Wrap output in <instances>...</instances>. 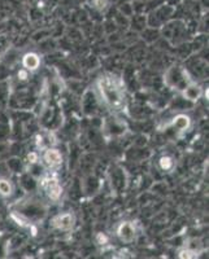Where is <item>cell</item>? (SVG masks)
Wrapping results in <instances>:
<instances>
[{
    "label": "cell",
    "instance_id": "obj_1",
    "mask_svg": "<svg viewBox=\"0 0 209 259\" xmlns=\"http://www.w3.org/2000/svg\"><path fill=\"white\" fill-rule=\"evenodd\" d=\"M97 91L101 101L112 110L124 109L126 104V96H125L124 85L118 82L117 78L113 75H104L99 78L96 82Z\"/></svg>",
    "mask_w": 209,
    "mask_h": 259
},
{
    "label": "cell",
    "instance_id": "obj_2",
    "mask_svg": "<svg viewBox=\"0 0 209 259\" xmlns=\"http://www.w3.org/2000/svg\"><path fill=\"white\" fill-rule=\"evenodd\" d=\"M17 217L21 219L26 221L27 223H36V222H41L45 219L46 214H47V209L45 205L38 200H26V201H18L16 210L13 211Z\"/></svg>",
    "mask_w": 209,
    "mask_h": 259
},
{
    "label": "cell",
    "instance_id": "obj_3",
    "mask_svg": "<svg viewBox=\"0 0 209 259\" xmlns=\"http://www.w3.org/2000/svg\"><path fill=\"white\" fill-rule=\"evenodd\" d=\"M164 82L166 87L177 91H182L186 85L191 82L190 75L185 68L180 66V65H173L168 70L165 71L164 75Z\"/></svg>",
    "mask_w": 209,
    "mask_h": 259
},
{
    "label": "cell",
    "instance_id": "obj_4",
    "mask_svg": "<svg viewBox=\"0 0 209 259\" xmlns=\"http://www.w3.org/2000/svg\"><path fill=\"white\" fill-rule=\"evenodd\" d=\"M164 38L168 39L171 45L178 46L186 40L185 35L187 34L185 21L182 20H170L166 24L160 27Z\"/></svg>",
    "mask_w": 209,
    "mask_h": 259
},
{
    "label": "cell",
    "instance_id": "obj_5",
    "mask_svg": "<svg viewBox=\"0 0 209 259\" xmlns=\"http://www.w3.org/2000/svg\"><path fill=\"white\" fill-rule=\"evenodd\" d=\"M176 13V7L170 4H160L159 7H155L150 12L147 17V26L153 29H160L162 25H165L168 21L173 20V16Z\"/></svg>",
    "mask_w": 209,
    "mask_h": 259
},
{
    "label": "cell",
    "instance_id": "obj_6",
    "mask_svg": "<svg viewBox=\"0 0 209 259\" xmlns=\"http://www.w3.org/2000/svg\"><path fill=\"white\" fill-rule=\"evenodd\" d=\"M39 188L45 192V194L51 201H59L62 196V187L56 177H43L39 180Z\"/></svg>",
    "mask_w": 209,
    "mask_h": 259
},
{
    "label": "cell",
    "instance_id": "obj_7",
    "mask_svg": "<svg viewBox=\"0 0 209 259\" xmlns=\"http://www.w3.org/2000/svg\"><path fill=\"white\" fill-rule=\"evenodd\" d=\"M116 236L121 242L131 244L136 239V226L134 222H122L116 228Z\"/></svg>",
    "mask_w": 209,
    "mask_h": 259
},
{
    "label": "cell",
    "instance_id": "obj_8",
    "mask_svg": "<svg viewBox=\"0 0 209 259\" xmlns=\"http://www.w3.org/2000/svg\"><path fill=\"white\" fill-rule=\"evenodd\" d=\"M74 224H76V217L71 211L60 212V214L55 215L51 221V226L61 232H68V231L73 230Z\"/></svg>",
    "mask_w": 209,
    "mask_h": 259
},
{
    "label": "cell",
    "instance_id": "obj_9",
    "mask_svg": "<svg viewBox=\"0 0 209 259\" xmlns=\"http://www.w3.org/2000/svg\"><path fill=\"white\" fill-rule=\"evenodd\" d=\"M41 159L43 165L48 168H57L62 165V154L56 148H45L42 152Z\"/></svg>",
    "mask_w": 209,
    "mask_h": 259
},
{
    "label": "cell",
    "instance_id": "obj_10",
    "mask_svg": "<svg viewBox=\"0 0 209 259\" xmlns=\"http://www.w3.org/2000/svg\"><path fill=\"white\" fill-rule=\"evenodd\" d=\"M21 64H22V68L25 70H27L29 73H34L41 68V56L37 52H27L21 59Z\"/></svg>",
    "mask_w": 209,
    "mask_h": 259
},
{
    "label": "cell",
    "instance_id": "obj_11",
    "mask_svg": "<svg viewBox=\"0 0 209 259\" xmlns=\"http://www.w3.org/2000/svg\"><path fill=\"white\" fill-rule=\"evenodd\" d=\"M181 92H182V97L185 99V100L194 104L201 97V95H203V89H201L200 85L197 84V83L192 82L191 80V82L186 85L185 89H183Z\"/></svg>",
    "mask_w": 209,
    "mask_h": 259
},
{
    "label": "cell",
    "instance_id": "obj_12",
    "mask_svg": "<svg viewBox=\"0 0 209 259\" xmlns=\"http://www.w3.org/2000/svg\"><path fill=\"white\" fill-rule=\"evenodd\" d=\"M83 112L87 115H94L97 112V108H99V100L96 99L92 92H86L85 96H83Z\"/></svg>",
    "mask_w": 209,
    "mask_h": 259
},
{
    "label": "cell",
    "instance_id": "obj_13",
    "mask_svg": "<svg viewBox=\"0 0 209 259\" xmlns=\"http://www.w3.org/2000/svg\"><path fill=\"white\" fill-rule=\"evenodd\" d=\"M170 124L178 133H185V131H187L191 127V118L189 115L183 114V113H180V114H177L173 118Z\"/></svg>",
    "mask_w": 209,
    "mask_h": 259
},
{
    "label": "cell",
    "instance_id": "obj_14",
    "mask_svg": "<svg viewBox=\"0 0 209 259\" xmlns=\"http://www.w3.org/2000/svg\"><path fill=\"white\" fill-rule=\"evenodd\" d=\"M13 192H15V187H13L12 182L7 177H0V197H11Z\"/></svg>",
    "mask_w": 209,
    "mask_h": 259
},
{
    "label": "cell",
    "instance_id": "obj_15",
    "mask_svg": "<svg viewBox=\"0 0 209 259\" xmlns=\"http://www.w3.org/2000/svg\"><path fill=\"white\" fill-rule=\"evenodd\" d=\"M157 166H159L160 170L164 171V172H170V171H173L174 167H176V161H174L173 157L169 156V154H164V156L160 157L159 161H157Z\"/></svg>",
    "mask_w": 209,
    "mask_h": 259
},
{
    "label": "cell",
    "instance_id": "obj_16",
    "mask_svg": "<svg viewBox=\"0 0 209 259\" xmlns=\"http://www.w3.org/2000/svg\"><path fill=\"white\" fill-rule=\"evenodd\" d=\"M106 130H108V133L113 136H118V135H122V134H125L124 123L120 121H117V119H113V118L111 119V121H108Z\"/></svg>",
    "mask_w": 209,
    "mask_h": 259
},
{
    "label": "cell",
    "instance_id": "obj_17",
    "mask_svg": "<svg viewBox=\"0 0 209 259\" xmlns=\"http://www.w3.org/2000/svg\"><path fill=\"white\" fill-rule=\"evenodd\" d=\"M21 187L26 192H31L37 189L38 182H37V179L31 174H24L21 177Z\"/></svg>",
    "mask_w": 209,
    "mask_h": 259
},
{
    "label": "cell",
    "instance_id": "obj_18",
    "mask_svg": "<svg viewBox=\"0 0 209 259\" xmlns=\"http://www.w3.org/2000/svg\"><path fill=\"white\" fill-rule=\"evenodd\" d=\"M11 136H12V127L9 122L0 119V142H9Z\"/></svg>",
    "mask_w": 209,
    "mask_h": 259
},
{
    "label": "cell",
    "instance_id": "obj_19",
    "mask_svg": "<svg viewBox=\"0 0 209 259\" xmlns=\"http://www.w3.org/2000/svg\"><path fill=\"white\" fill-rule=\"evenodd\" d=\"M7 167L11 172H15V174H18L22 170V163H21V159L17 158V157H12V158H9L8 161L6 162Z\"/></svg>",
    "mask_w": 209,
    "mask_h": 259
},
{
    "label": "cell",
    "instance_id": "obj_20",
    "mask_svg": "<svg viewBox=\"0 0 209 259\" xmlns=\"http://www.w3.org/2000/svg\"><path fill=\"white\" fill-rule=\"evenodd\" d=\"M109 6V2L108 0H91V7L97 11V12H103L108 8Z\"/></svg>",
    "mask_w": 209,
    "mask_h": 259
},
{
    "label": "cell",
    "instance_id": "obj_21",
    "mask_svg": "<svg viewBox=\"0 0 209 259\" xmlns=\"http://www.w3.org/2000/svg\"><path fill=\"white\" fill-rule=\"evenodd\" d=\"M9 253V245L8 239H6L3 235H0V258L8 255Z\"/></svg>",
    "mask_w": 209,
    "mask_h": 259
},
{
    "label": "cell",
    "instance_id": "obj_22",
    "mask_svg": "<svg viewBox=\"0 0 209 259\" xmlns=\"http://www.w3.org/2000/svg\"><path fill=\"white\" fill-rule=\"evenodd\" d=\"M29 78H30V73L27 70H25L24 68L21 69V70L17 73V79L20 80V82H26Z\"/></svg>",
    "mask_w": 209,
    "mask_h": 259
},
{
    "label": "cell",
    "instance_id": "obj_23",
    "mask_svg": "<svg viewBox=\"0 0 209 259\" xmlns=\"http://www.w3.org/2000/svg\"><path fill=\"white\" fill-rule=\"evenodd\" d=\"M96 244L97 245H107L108 244V237L104 233H97L96 235Z\"/></svg>",
    "mask_w": 209,
    "mask_h": 259
}]
</instances>
